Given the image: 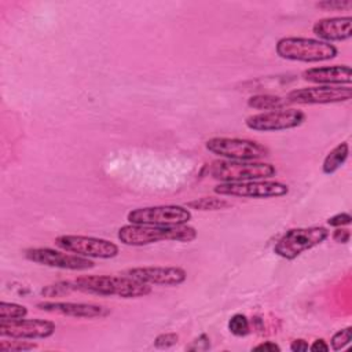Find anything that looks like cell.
<instances>
[{
	"label": "cell",
	"mask_w": 352,
	"mask_h": 352,
	"mask_svg": "<svg viewBox=\"0 0 352 352\" xmlns=\"http://www.w3.org/2000/svg\"><path fill=\"white\" fill-rule=\"evenodd\" d=\"M329 236L330 231L322 226L290 228L276 241L274 253L285 260H294L304 252L324 242Z\"/></svg>",
	"instance_id": "obj_5"
},
{
	"label": "cell",
	"mask_w": 352,
	"mask_h": 352,
	"mask_svg": "<svg viewBox=\"0 0 352 352\" xmlns=\"http://www.w3.org/2000/svg\"><path fill=\"white\" fill-rule=\"evenodd\" d=\"M290 351H293V352H305V351H308V348H309V344H308V341H305L304 338H296V340H293L292 342H290Z\"/></svg>",
	"instance_id": "obj_31"
},
{
	"label": "cell",
	"mask_w": 352,
	"mask_h": 352,
	"mask_svg": "<svg viewBox=\"0 0 352 352\" xmlns=\"http://www.w3.org/2000/svg\"><path fill=\"white\" fill-rule=\"evenodd\" d=\"M56 330V324L47 319H15L0 320V336L3 338L21 340H44L51 337Z\"/></svg>",
	"instance_id": "obj_13"
},
{
	"label": "cell",
	"mask_w": 352,
	"mask_h": 352,
	"mask_svg": "<svg viewBox=\"0 0 352 352\" xmlns=\"http://www.w3.org/2000/svg\"><path fill=\"white\" fill-rule=\"evenodd\" d=\"M351 337H352V326H346L336 331L330 338V348L333 351H341L351 342Z\"/></svg>",
	"instance_id": "obj_23"
},
{
	"label": "cell",
	"mask_w": 352,
	"mask_h": 352,
	"mask_svg": "<svg viewBox=\"0 0 352 352\" xmlns=\"http://www.w3.org/2000/svg\"><path fill=\"white\" fill-rule=\"evenodd\" d=\"M231 206V202L227 199L219 197H201L197 199H192L186 204V208L199 210V212H208V210H221Z\"/></svg>",
	"instance_id": "obj_20"
},
{
	"label": "cell",
	"mask_w": 352,
	"mask_h": 352,
	"mask_svg": "<svg viewBox=\"0 0 352 352\" xmlns=\"http://www.w3.org/2000/svg\"><path fill=\"white\" fill-rule=\"evenodd\" d=\"M316 7L326 10V11H340V10H349L352 8L351 0H324L320 3H316Z\"/></svg>",
	"instance_id": "obj_26"
},
{
	"label": "cell",
	"mask_w": 352,
	"mask_h": 352,
	"mask_svg": "<svg viewBox=\"0 0 352 352\" xmlns=\"http://www.w3.org/2000/svg\"><path fill=\"white\" fill-rule=\"evenodd\" d=\"M192 217L188 208L182 205H154L136 208L128 212L126 220L132 224L176 226L187 224Z\"/></svg>",
	"instance_id": "obj_9"
},
{
	"label": "cell",
	"mask_w": 352,
	"mask_h": 352,
	"mask_svg": "<svg viewBox=\"0 0 352 352\" xmlns=\"http://www.w3.org/2000/svg\"><path fill=\"white\" fill-rule=\"evenodd\" d=\"M301 77L318 85H351L352 72L348 65H333L309 67L301 73Z\"/></svg>",
	"instance_id": "obj_17"
},
{
	"label": "cell",
	"mask_w": 352,
	"mask_h": 352,
	"mask_svg": "<svg viewBox=\"0 0 352 352\" xmlns=\"http://www.w3.org/2000/svg\"><path fill=\"white\" fill-rule=\"evenodd\" d=\"M352 223V216L346 212H341V213H337L331 217L327 219V224L330 227H345V226H349Z\"/></svg>",
	"instance_id": "obj_28"
},
{
	"label": "cell",
	"mask_w": 352,
	"mask_h": 352,
	"mask_svg": "<svg viewBox=\"0 0 352 352\" xmlns=\"http://www.w3.org/2000/svg\"><path fill=\"white\" fill-rule=\"evenodd\" d=\"M331 238L337 243H348L349 239H351V231L348 228H344V227H337L331 232Z\"/></svg>",
	"instance_id": "obj_29"
},
{
	"label": "cell",
	"mask_w": 352,
	"mask_h": 352,
	"mask_svg": "<svg viewBox=\"0 0 352 352\" xmlns=\"http://www.w3.org/2000/svg\"><path fill=\"white\" fill-rule=\"evenodd\" d=\"M286 104H289L286 98H282L278 95H270V94H258L248 99V106L256 110H265V111L279 110V109H285Z\"/></svg>",
	"instance_id": "obj_19"
},
{
	"label": "cell",
	"mask_w": 352,
	"mask_h": 352,
	"mask_svg": "<svg viewBox=\"0 0 352 352\" xmlns=\"http://www.w3.org/2000/svg\"><path fill=\"white\" fill-rule=\"evenodd\" d=\"M308 349L312 351V352H327V351H330V345H329L327 341H324L323 338H318V340H315V341L309 345Z\"/></svg>",
	"instance_id": "obj_32"
},
{
	"label": "cell",
	"mask_w": 352,
	"mask_h": 352,
	"mask_svg": "<svg viewBox=\"0 0 352 352\" xmlns=\"http://www.w3.org/2000/svg\"><path fill=\"white\" fill-rule=\"evenodd\" d=\"M275 52L279 58L294 62L316 63L330 60L337 56L338 48L318 38L311 37H282L275 44Z\"/></svg>",
	"instance_id": "obj_3"
},
{
	"label": "cell",
	"mask_w": 352,
	"mask_h": 352,
	"mask_svg": "<svg viewBox=\"0 0 352 352\" xmlns=\"http://www.w3.org/2000/svg\"><path fill=\"white\" fill-rule=\"evenodd\" d=\"M179 336L176 333H162L154 338V346L158 349H166L176 345Z\"/></svg>",
	"instance_id": "obj_25"
},
{
	"label": "cell",
	"mask_w": 352,
	"mask_h": 352,
	"mask_svg": "<svg viewBox=\"0 0 352 352\" xmlns=\"http://www.w3.org/2000/svg\"><path fill=\"white\" fill-rule=\"evenodd\" d=\"M125 275L147 285L161 286H179L186 282L187 272L182 267L176 265H146L133 267L125 271Z\"/></svg>",
	"instance_id": "obj_14"
},
{
	"label": "cell",
	"mask_w": 352,
	"mask_h": 352,
	"mask_svg": "<svg viewBox=\"0 0 352 352\" xmlns=\"http://www.w3.org/2000/svg\"><path fill=\"white\" fill-rule=\"evenodd\" d=\"M213 191L221 197L236 198H279L289 194V186L276 180H249L235 183H219Z\"/></svg>",
	"instance_id": "obj_8"
},
{
	"label": "cell",
	"mask_w": 352,
	"mask_h": 352,
	"mask_svg": "<svg viewBox=\"0 0 352 352\" xmlns=\"http://www.w3.org/2000/svg\"><path fill=\"white\" fill-rule=\"evenodd\" d=\"M54 242L59 249L87 258L109 260L120 253L118 245L104 238L63 234L56 236Z\"/></svg>",
	"instance_id": "obj_7"
},
{
	"label": "cell",
	"mask_w": 352,
	"mask_h": 352,
	"mask_svg": "<svg viewBox=\"0 0 352 352\" xmlns=\"http://www.w3.org/2000/svg\"><path fill=\"white\" fill-rule=\"evenodd\" d=\"M23 256L32 263L67 271H87L95 267L91 258L51 248H29L23 252Z\"/></svg>",
	"instance_id": "obj_11"
},
{
	"label": "cell",
	"mask_w": 352,
	"mask_h": 352,
	"mask_svg": "<svg viewBox=\"0 0 352 352\" xmlns=\"http://www.w3.org/2000/svg\"><path fill=\"white\" fill-rule=\"evenodd\" d=\"M210 348V338L208 334H199L197 338L191 341L190 345L186 346L187 351H208Z\"/></svg>",
	"instance_id": "obj_27"
},
{
	"label": "cell",
	"mask_w": 352,
	"mask_h": 352,
	"mask_svg": "<svg viewBox=\"0 0 352 352\" xmlns=\"http://www.w3.org/2000/svg\"><path fill=\"white\" fill-rule=\"evenodd\" d=\"M307 116L298 109H279L246 117L245 125L256 132H279L300 126Z\"/></svg>",
	"instance_id": "obj_10"
},
{
	"label": "cell",
	"mask_w": 352,
	"mask_h": 352,
	"mask_svg": "<svg viewBox=\"0 0 352 352\" xmlns=\"http://www.w3.org/2000/svg\"><path fill=\"white\" fill-rule=\"evenodd\" d=\"M312 33L318 40L333 43L346 41L352 37V16H330L316 21L312 26Z\"/></svg>",
	"instance_id": "obj_16"
},
{
	"label": "cell",
	"mask_w": 352,
	"mask_h": 352,
	"mask_svg": "<svg viewBox=\"0 0 352 352\" xmlns=\"http://www.w3.org/2000/svg\"><path fill=\"white\" fill-rule=\"evenodd\" d=\"M230 333L235 337H245L250 331V322L243 314H234L227 323Z\"/></svg>",
	"instance_id": "obj_22"
},
{
	"label": "cell",
	"mask_w": 352,
	"mask_h": 352,
	"mask_svg": "<svg viewBox=\"0 0 352 352\" xmlns=\"http://www.w3.org/2000/svg\"><path fill=\"white\" fill-rule=\"evenodd\" d=\"M28 315V308L16 302L1 301L0 302V320H15L22 319Z\"/></svg>",
	"instance_id": "obj_21"
},
{
	"label": "cell",
	"mask_w": 352,
	"mask_h": 352,
	"mask_svg": "<svg viewBox=\"0 0 352 352\" xmlns=\"http://www.w3.org/2000/svg\"><path fill=\"white\" fill-rule=\"evenodd\" d=\"M289 104H333L352 98L351 85H315L297 88L286 96Z\"/></svg>",
	"instance_id": "obj_12"
},
{
	"label": "cell",
	"mask_w": 352,
	"mask_h": 352,
	"mask_svg": "<svg viewBox=\"0 0 352 352\" xmlns=\"http://www.w3.org/2000/svg\"><path fill=\"white\" fill-rule=\"evenodd\" d=\"M74 290L102 296V297H120V298H138L151 293V286L135 280L128 275H84L72 282Z\"/></svg>",
	"instance_id": "obj_1"
},
{
	"label": "cell",
	"mask_w": 352,
	"mask_h": 352,
	"mask_svg": "<svg viewBox=\"0 0 352 352\" xmlns=\"http://www.w3.org/2000/svg\"><path fill=\"white\" fill-rule=\"evenodd\" d=\"M209 153L231 161H260L270 155V150L252 139L216 136L205 142Z\"/></svg>",
	"instance_id": "obj_6"
},
{
	"label": "cell",
	"mask_w": 352,
	"mask_h": 352,
	"mask_svg": "<svg viewBox=\"0 0 352 352\" xmlns=\"http://www.w3.org/2000/svg\"><path fill=\"white\" fill-rule=\"evenodd\" d=\"M197 236L198 231L188 224L148 226L128 223L121 226L117 232L118 241L128 246H146L160 241L192 242Z\"/></svg>",
	"instance_id": "obj_2"
},
{
	"label": "cell",
	"mask_w": 352,
	"mask_h": 352,
	"mask_svg": "<svg viewBox=\"0 0 352 352\" xmlns=\"http://www.w3.org/2000/svg\"><path fill=\"white\" fill-rule=\"evenodd\" d=\"M348 155H349V144L346 142L338 143L324 157L322 162V172L324 175H333L345 164V161L348 160Z\"/></svg>",
	"instance_id": "obj_18"
},
{
	"label": "cell",
	"mask_w": 352,
	"mask_h": 352,
	"mask_svg": "<svg viewBox=\"0 0 352 352\" xmlns=\"http://www.w3.org/2000/svg\"><path fill=\"white\" fill-rule=\"evenodd\" d=\"M37 308L50 312L72 318L82 319H95L109 315V309L103 305L94 302H74V301H41L37 304Z\"/></svg>",
	"instance_id": "obj_15"
},
{
	"label": "cell",
	"mask_w": 352,
	"mask_h": 352,
	"mask_svg": "<svg viewBox=\"0 0 352 352\" xmlns=\"http://www.w3.org/2000/svg\"><path fill=\"white\" fill-rule=\"evenodd\" d=\"M209 173L220 183H235L270 179L276 175V168L272 164L261 161L220 160L212 162Z\"/></svg>",
	"instance_id": "obj_4"
},
{
	"label": "cell",
	"mask_w": 352,
	"mask_h": 352,
	"mask_svg": "<svg viewBox=\"0 0 352 352\" xmlns=\"http://www.w3.org/2000/svg\"><path fill=\"white\" fill-rule=\"evenodd\" d=\"M252 351H261V352H279L280 346L274 341H264L252 348Z\"/></svg>",
	"instance_id": "obj_30"
},
{
	"label": "cell",
	"mask_w": 352,
	"mask_h": 352,
	"mask_svg": "<svg viewBox=\"0 0 352 352\" xmlns=\"http://www.w3.org/2000/svg\"><path fill=\"white\" fill-rule=\"evenodd\" d=\"M37 348V345L34 342L30 341H25L21 338H11L10 341L1 340L0 342V351L3 352H10V351H30Z\"/></svg>",
	"instance_id": "obj_24"
}]
</instances>
